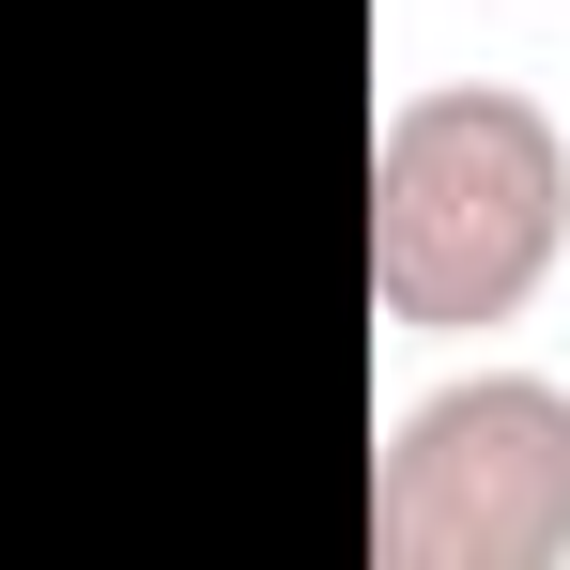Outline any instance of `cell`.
Wrapping results in <instances>:
<instances>
[{
    "label": "cell",
    "mask_w": 570,
    "mask_h": 570,
    "mask_svg": "<svg viewBox=\"0 0 570 570\" xmlns=\"http://www.w3.org/2000/svg\"><path fill=\"white\" fill-rule=\"evenodd\" d=\"M371 556L385 570H570V385L556 371L416 385L371 448Z\"/></svg>",
    "instance_id": "2"
},
{
    "label": "cell",
    "mask_w": 570,
    "mask_h": 570,
    "mask_svg": "<svg viewBox=\"0 0 570 570\" xmlns=\"http://www.w3.org/2000/svg\"><path fill=\"white\" fill-rule=\"evenodd\" d=\"M570 263V124L509 78H432L371 124V308L401 340L524 324Z\"/></svg>",
    "instance_id": "1"
}]
</instances>
